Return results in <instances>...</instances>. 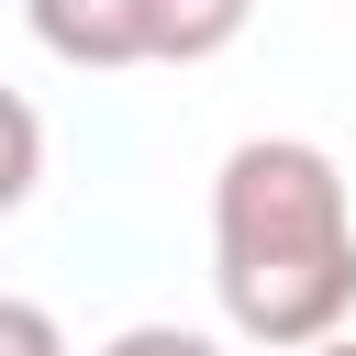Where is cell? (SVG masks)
<instances>
[{"label":"cell","instance_id":"obj_4","mask_svg":"<svg viewBox=\"0 0 356 356\" xmlns=\"http://www.w3.org/2000/svg\"><path fill=\"white\" fill-rule=\"evenodd\" d=\"M33 178H44V122H33L22 89H0V222L33 200Z\"/></svg>","mask_w":356,"mask_h":356},{"label":"cell","instance_id":"obj_7","mask_svg":"<svg viewBox=\"0 0 356 356\" xmlns=\"http://www.w3.org/2000/svg\"><path fill=\"white\" fill-rule=\"evenodd\" d=\"M300 356H356V334H323V345H300Z\"/></svg>","mask_w":356,"mask_h":356},{"label":"cell","instance_id":"obj_3","mask_svg":"<svg viewBox=\"0 0 356 356\" xmlns=\"http://www.w3.org/2000/svg\"><path fill=\"white\" fill-rule=\"evenodd\" d=\"M245 22L256 0H145V67H211Z\"/></svg>","mask_w":356,"mask_h":356},{"label":"cell","instance_id":"obj_2","mask_svg":"<svg viewBox=\"0 0 356 356\" xmlns=\"http://www.w3.org/2000/svg\"><path fill=\"white\" fill-rule=\"evenodd\" d=\"M22 22L67 67H145V0H22Z\"/></svg>","mask_w":356,"mask_h":356},{"label":"cell","instance_id":"obj_6","mask_svg":"<svg viewBox=\"0 0 356 356\" xmlns=\"http://www.w3.org/2000/svg\"><path fill=\"white\" fill-rule=\"evenodd\" d=\"M0 356H67L56 312H44V300H0Z\"/></svg>","mask_w":356,"mask_h":356},{"label":"cell","instance_id":"obj_5","mask_svg":"<svg viewBox=\"0 0 356 356\" xmlns=\"http://www.w3.org/2000/svg\"><path fill=\"white\" fill-rule=\"evenodd\" d=\"M100 356H234L222 334H189V323H122Z\"/></svg>","mask_w":356,"mask_h":356},{"label":"cell","instance_id":"obj_1","mask_svg":"<svg viewBox=\"0 0 356 356\" xmlns=\"http://www.w3.org/2000/svg\"><path fill=\"white\" fill-rule=\"evenodd\" d=\"M211 289L267 356L345 334L356 312V200L312 134H245L211 178Z\"/></svg>","mask_w":356,"mask_h":356}]
</instances>
